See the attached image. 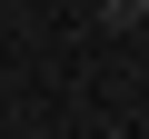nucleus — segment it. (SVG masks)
Wrapping results in <instances>:
<instances>
[{
    "label": "nucleus",
    "instance_id": "nucleus-1",
    "mask_svg": "<svg viewBox=\"0 0 149 139\" xmlns=\"http://www.w3.org/2000/svg\"><path fill=\"white\" fill-rule=\"evenodd\" d=\"M100 20H109V30H139V20H149V0H100Z\"/></svg>",
    "mask_w": 149,
    "mask_h": 139
}]
</instances>
